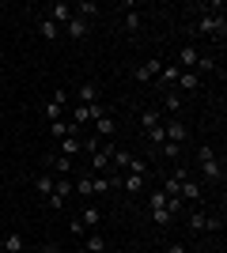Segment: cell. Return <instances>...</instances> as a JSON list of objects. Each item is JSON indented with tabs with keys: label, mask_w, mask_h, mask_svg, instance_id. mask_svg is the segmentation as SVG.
I'll use <instances>...</instances> for the list:
<instances>
[{
	"label": "cell",
	"mask_w": 227,
	"mask_h": 253,
	"mask_svg": "<svg viewBox=\"0 0 227 253\" xmlns=\"http://www.w3.org/2000/svg\"><path fill=\"white\" fill-rule=\"evenodd\" d=\"M224 31H227L224 15H212V11H205V15L197 19V34H205V38H224Z\"/></svg>",
	"instance_id": "6da1fadb"
},
{
	"label": "cell",
	"mask_w": 227,
	"mask_h": 253,
	"mask_svg": "<svg viewBox=\"0 0 227 253\" xmlns=\"http://www.w3.org/2000/svg\"><path fill=\"white\" fill-rule=\"evenodd\" d=\"M159 72H163V64H159V57H148V61L133 72V80L136 84H151V80H159Z\"/></svg>",
	"instance_id": "7a4b0ae2"
},
{
	"label": "cell",
	"mask_w": 227,
	"mask_h": 253,
	"mask_svg": "<svg viewBox=\"0 0 227 253\" xmlns=\"http://www.w3.org/2000/svg\"><path fill=\"white\" fill-rule=\"evenodd\" d=\"M163 132H167V140H171V144H185V140H189V125H185L182 117L167 121V125H163Z\"/></svg>",
	"instance_id": "3957f363"
},
{
	"label": "cell",
	"mask_w": 227,
	"mask_h": 253,
	"mask_svg": "<svg viewBox=\"0 0 227 253\" xmlns=\"http://www.w3.org/2000/svg\"><path fill=\"white\" fill-rule=\"evenodd\" d=\"M72 193V178H57L53 181V193H49V208H65V197Z\"/></svg>",
	"instance_id": "277c9868"
},
{
	"label": "cell",
	"mask_w": 227,
	"mask_h": 253,
	"mask_svg": "<svg viewBox=\"0 0 227 253\" xmlns=\"http://www.w3.org/2000/svg\"><path fill=\"white\" fill-rule=\"evenodd\" d=\"M65 102H68V95L61 91V87H57L53 98L45 102V117H49V121H61V117H65Z\"/></svg>",
	"instance_id": "5b68a950"
},
{
	"label": "cell",
	"mask_w": 227,
	"mask_h": 253,
	"mask_svg": "<svg viewBox=\"0 0 227 253\" xmlns=\"http://www.w3.org/2000/svg\"><path fill=\"white\" fill-rule=\"evenodd\" d=\"M178 197H182V201H201V197H205V189H201V181H197V178H189V174H185L182 185H178Z\"/></svg>",
	"instance_id": "8992f818"
},
{
	"label": "cell",
	"mask_w": 227,
	"mask_h": 253,
	"mask_svg": "<svg viewBox=\"0 0 227 253\" xmlns=\"http://www.w3.org/2000/svg\"><path fill=\"white\" fill-rule=\"evenodd\" d=\"M0 250H4V253H23V250H27V238H23V231H8L4 238H0Z\"/></svg>",
	"instance_id": "52a82bcc"
},
{
	"label": "cell",
	"mask_w": 227,
	"mask_h": 253,
	"mask_svg": "<svg viewBox=\"0 0 227 253\" xmlns=\"http://www.w3.org/2000/svg\"><path fill=\"white\" fill-rule=\"evenodd\" d=\"M45 19H49V23H57V27H65V23L72 19V8L57 0V4H49V8H45Z\"/></svg>",
	"instance_id": "ba28073f"
},
{
	"label": "cell",
	"mask_w": 227,
	"mask_h": 253,
	"mask_svg": "<svg viewBox=\"0 0 227 253\" xmlns=\"http://www.w3.org/2000/svg\"><path fill=\"white\" fill-rule=\"evenodd\" d=\"M197 61H201V53H197V45H193V42H189L182 53H178V68H182V72H193Z\"/></svg>",
	"instance_id": "9c48e42d"
},
{
	"label": "cell",
	"mask_w": 227,
	"mask_h": 253,
	"mask_svg": "<svg viewBox=\"0 0 227 253\" xmlns=\"http://www.w3.org/2000/svg\"><path fill=\"white\" fill-rule=\"evenodd\" d=\"M49 136H53V140H65V136H80V128H76L72 121H65V117H61V121H49Z\"/></svg>",
	"instance_id": "30bf717a"
},
{
	"label": "cell",
	"mask_w": 227,
	"mask_h": 253,
	"mask_svg": "<svg viewBox=\"0 0 227 253\" xmlns=\"http://www.w3.org/2000/svg\"><path fill=\"white\" fill-rule=\"evenodd\" d=\"M61 148H57V155H65V159H76L80 151H84V140L80 136H65V140H57Z\"/></svg>",
	"instance_id": "8fae6325"
},
{
	"label": "cell",
	"mask_w": 227,
	"mask_h": 253,
	"mask_svg": "<svg viewBox=\"0 0 227 253\" xmlns=\"http://www.w3.org/2000/svg\"><path fill=\"white\" fill-rule=\"evenodd\" d=\"M91 102H98V84L95 80H84L80 84V106H91Z\"/></svg>",
	"instance_id": "7c38bea8"
},
{
	"label": "cell",
	"mask_w": 227,
	"mask_h": 253,
	"mask_svg": "<svg viewBox=\"0 0 227 253\" xmlns=\"http://www.w3.org/2000/svg\"><path fill=\"white\" fill-rule=\"evenodd\" d=\"M45 163H49V170H53L57 178H68V170H72V159H65V155H49Z\"/></svg>",
	"instance_id": "4fadbf2b"
},
{
	"label": "cell",
	"mask_w": 227,
	"mask_h": 253,
	"mask_svg": "<svg viewBox=\"0 0 227 253\" xmlns=\"http://www.w3.org/2000/svg\"><path fill=\"white\" fill-rule=\"evenodd\" d=\"M201 174H205L208 181H224V163H220V159H208V163H201Z\"/></svg>",
	"instance_id": "5bb4252c"
},
{
	"label": "cell",
	"mask_w": 227,
	"mask_h": 253,
	"mask_svg": "<svg viewBox=\"0 0 227 253\" xmlns=\"http://www.w3.org/2000/svg\"><path fill=\"white\" fill-rule=\"evenodd\" d=\"M65 31H68V38H76V42H80V38H87V19L72 15V19L65 23Z\"/></svg>",
	"instance_id": "9a60e30c"
},
{
	"label": "cell",
	"mask_w": 227,
	"mask_h": 253,
	"mask_svg": "<svg viewBox=\"0 0 227 253\" xmlns=\"http://www.w3.org/2000/svg\"><path fill=\"white\" fill-rule=\"evenodd\" d=\"M110 148H114V144H106V148H98L95 155H91V167H95V174L110 170Z\"/></svg>",
	"instance_id": "2e32d148"
},
{
	"label": "cell",
	"mask_w": 227,
	"mask_h": 253,
	"mask_svg": "<svg viewBox=\"0 0 227 253\" xmlns=\"http://www.w3.org/2000/svg\"><path fill=\"white\" fill-rule=\"evenodd\" d=\"M163 110H167V114H178V110H182V95H178V91H163Z\"/></svg>",
	"instance_id": "e0dca14e"
},
{
	"label": "cell",
	"mask_w": 227,
	"mask_h": 253,
	"mask_svg": "<svg viewBox=\"0 0 227 253\" xmlns=\"http://www.w3.org/2000/svg\"><path fill=\"white\" fill-rule=\"evenodd\" d=\"M140 125H144V132H151V128H159V125H163V121H159V110H155V106H148V110L140 114Z\"/></svg>",
	"instance_id": "ac0fdd59"
},
{
	"label": "cell",
	"mask_w": 227,
	"mask_h": 253,
	"mask_svg": "<svg viewBox=\"0 0 227 253\" xmlns=\"http://www.w3.org/2000/svg\"><path fill=\"white\" fill-rule=\"evenodd\" d=\"M121 185H125V189H129V193H144V185H148V178H144V174H125V178H121Z\"/></svg>",
	"instance_id": "d6986e66"
},
{
	"label": "cell",
	"mask_w": 227,
	"mask_h": 253,
	"mask_svg": "<svg viewBox=\"0 0 227 253\" xmlns=\"http://www.w3.org/2000/svg\"><path fill=\"white\" fill-rule=\"evenodd\" d=\"M185 227H189V231H197V234L208 231V215H205V211H189V223H185Z\"/></svg>",
	"instance_id": "ffe728a7"
},
{
	"label": "cell",
	"mask_w": 227,
	"mask_h": 253,
	"mask_svg": "<svg viewBox=\"0 0 227 253\" xmlns=\"http://www.w3.org/2000/svg\"><path fill=\"white\" fill-rule=\"evenodd\" d=\"M57 31H61V27H57V23H49V19H45V15H42V19H38V34H42L45 42H53V38H57Z\"/></svg>",
	"instance_id": "44dd1931"
},
{
	"label": "cell",
	"mask_w": 227,
	"mask_h": 253,
	"mask_svg": "<svg viewBox=\"0 0 227 253\" xmlns=\"http://www.w3.org/2000/svg\"><path fill=\"white\" fill-rule=\"evenodd\" d=\"M84 250L87 253H102V250H106V238H102V234H87V242H84Z\"/></svg>",
	"instance_id": "7402d4cb"
},
{
	"label": "cell",
	"mask_w": 227,
	"mask_h": 253,
	"mask_svg": "<svg viewBox=\"0 0 227 253\" xmlns=\"http://www.w3.org/2000/svg\"><path fill=\"white\" fill-rule=\"evenodd\" d=\"M178 87H182V91H197V87H201V76L197 72H182L178 76Z\"/></svg>",
	"instance_id": "603a6c76"
},
{
	"label": "cell",
	"mask_w": 227,
	"mask_h": 253,
	"mask_svg": "<svg viewBox=\"0 0 227 253\" xmlns=\"http://www.w3.org/2000/svg\"><path fill=\"white\" fill-rule=\"evenodd\" d=\"M178 76H182V68H178V64H163L159 84H178Z\"/></svg>",
	"instance_id": "cb8c5ba5"
},
{
	"label": "cell",
	"mask_w": 227,
	"mask_h": 253,
	"mask_svg": "<svg viewBox=\"0 0 227 253\" xmlns=\"http://www.w3.org/2000/svg\"><path fill=\"white\" fill-rule=\"evenodd\" d=\"M95 128H98V136H114V132H118V125H114V117H98V121H95Z\"/></svg>",
	"instance_id": "d4e9b609"
},
{
	"label": "cell",
	"mask_w": 227,
	"mask_h": 253,
	"mask_svg": "<svg viewBox=\"0 0 227 253\" xmlns=\"http://www.w3.org/2000/svg\"><path fill=\"white\" fill-rule=\"evenodd\" d=\"M53 174H38V178H34V189H38V193H45V197H49V193H53Z\"/></svg>",
	"instance_id": "484cf974"
},
{
	"label": "cell",
	"mask_w": 227,
	"mask_h": 253,
	"mask_svg": "<svg viewBox=\"0 0 227 253\" xmlns=\"http://www.w3.org/2000/svg\"><path fill=\"white\" fill-rule=\"evenodd\" d=\"M87 121H91V114H87V106H80V102H76V106H72V125H76V128H84Z\"/></svg>",
	"instance_id": "4316f807"
},
{
	"label": "cell",
	"mask_w": 227,
	"mask_h": 253,
	"mask_svg": "<svg viewBox=\"0 0 227 253\" xmlns=\"http://www.w3.org/2000/svg\"><path fill=\"white\" fill-rule=\"evenodd\" d=\"M80 223H84V227H98V208L95 204H87V208L80 211Z\"/></svg>",
	"instance_id": "83f0119b"
},
{
	"label": "cell",
	"mask_w": 227,
	"mask_h": 253,
	"mask_svg": "<svg viewBox=\"0 0 227 253\" xmlns=\"http://www.w3.org/2000/svg\"><path fill=\"white\" fill-rule=\"evenodd\" d=\"M125 31H129V34H136V31H140V11H125Z\"/></svg>",
	"instance_id": "f1b7e54d"
},
{
	"label": "cell",
	"mask_w": 227,
	"mask_h": 253,
	"mask_svg": "<svg viewBox=\"0 0 227 253\" xmlns=\"http://www.w3.org/2000/svg\"><path fill=\"white\" fill-rule=\"evenodd\" d=\"M125 174H144V178H148V159H129Z\"/></svg>",
	"instance_id": "f546056e"
},
{
	"label": "cell",
	"mask_w": 227,
	"mask_h": 253,
	"mask_svg": "<svg viewBox=\"0 0 227 253\" xmlns=\"http://www.w3.org/2000/svg\"><path fill=\"white\" fill-rule=\"evenodd\" d=\"M155 151H159L163 159H178V155H182V144H171V140H167V144H163V148H155Z\"/></svg>",
	"instance_id": "4dcf8cb0"
},
{
	"label": "cell",
	"mask_w": 227,
	"mask_h": 253,
	"mask_svg": "<svg viewBox=\"0 0 227 253\" xmlns=\"http://www.w3.org/2000/svg\"><path fill=\"white\" fill-rule=\"evenodd\" d=\"M151 219L159 223V227H171V219H174V215H171L167 208H155V211H151Z\"/></svg>",
	"instance_id": "1f68e13d"
},
{
	"label": "cell",
	"mask_w": 227,
	"mask_h": 253,
	"mask_svg": "<svg viewBox=\"0 0 227 253\" xmlns=\"http://www.w3.org/2000/svg\"><path fill=\"white\" fill-rule=\"evenodd\" d=\"M148 204H151V211H155V208H167V193H163V189H155V193L148 197Z\"/></svg>",
	"instance_id": "d6a6232c"
},
{
	"label": "cell",
	"mask_w": 227,
	"mask_h": 253,
	"mask_svg": "<svg viewBox=\"0 0 227 253\" xmlns=\"http://www.w3.org/2000/svg\"><path fill=\"white\" fill-rule=\"evenodd\" d=\"M208 159H216V151H212V144H201L197 148V163H208Z\"/></svg>",
	"instance_id": "836d02e7"
},
{
	"label": "cell",
	"mask_w": 227,
	"mask_h": 253,
	"mask_svg": "<svg viewBox=\"0 0 227 253\" xmlns=\"http://www.w3.org/2000/svg\"><path fill=\"white\" fill-rule=\"evenodd\" d=\"M72 189H76V193H84V197H95V193H91V178H80V181H72Z\"/></svg>",
	"instance_id": "e575fe53"
},
{
	"label": "cell",
	"mask_w": 227,
	"mask_h": 253,
	"mask_svg": "<svg viewBox=\"0 0 227 253\" xmlns=\"http://www.w3.org/2000/svg\"><path fill=\"white\" fill-rule=\"evenodd\" d=\"M212 68H216V61H212V57H201V61H197V68H193V72L201 76V72H212Z\"/></svg>",
	"instance_id": "d590c367"
},
{
	"label": "cell",
	"mask_w": 227,
	"mask_h": 253,
	"mask_svg": "<svg viewBox=\"0 0 227 253\" xmlns=\"http://www.w3.org/2000/svg\"><path fill=\"white\" fill-rule=\"evenodd\" d=\"M38 253H65V250H61V246H57V242H45V246H42V250H38Z\"/></svg>",
	"instance_id": "8d00e7d4"
},
{
	"label": "cell",
	"mask_w": 227,
	"mask_h": 253,
	"mask_svg": "<svg viewBox=\"0 0 227 253\" xmlns=\"http://www.w3.org/2000/svg\"><path fill=\"white\" fill-rule=\"evenodd\" d=\"M163 253H189V250H185L182 242H171V246H167V250H163Z\"/></svg>",
	"instance_id": "74e56055"
},
{
	"label": "cell",
	"mask_w": 227,
	"mask_h": 253,
	"mask_svg": "<svg viewBox=\"0 0 227 253\" xmlns=\"http://www.w3.org/2000/svg\"><path fill=\"white\" fill-rule=\"evenodd\" d=\"M76 253H87V250H84V246H80V250H76Z\"/></svg>",
	"instance_id": "f35d334b"
},
{
	"label": "cell",
	"mask_w": 227,
	"mask_h": 253,
	"mask_svg": "<svg viewBox=\"0 0 227 253\" xmlns=\"http://www.w3.org/2000/svg\"><path fill=\"white\" fill-rule=\"evenodd\" d=\"M102 253H106V250H102Z\"/></svg>",
	"instance_id": "ab89813d"
}]
</instances>
